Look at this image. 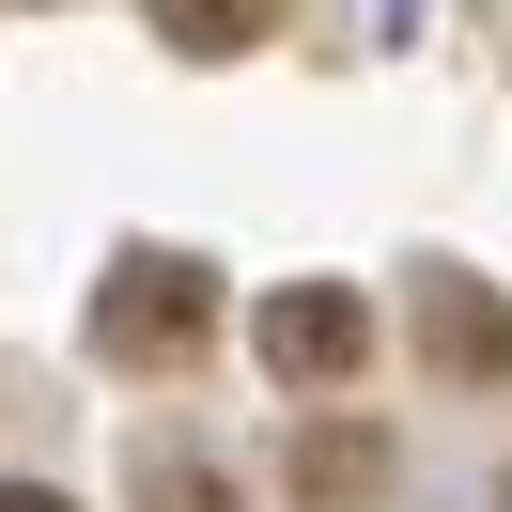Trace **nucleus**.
<instances>
[{"mask_svg":"<svg viewBox=\"0 0 512 512\" xmlns=\"http://www.w3.org/2000/svg\"><path fill=\"white\" fill-rule=\"evenodd\" d=\"M202 342H218V280H202L187 249H125L94 280V357L109 373H187Z\"/></svg>","mask_w":512,"mask_h":512,"instance_id":"obj_1","label":"nucleus"},{"mask_svg":"<svg viewBox=\"0 0 512 512\" xmlns=\"http://www.w3.org/2000/svg\"><path fill=\"white\" fill-rule=\"evenodd\" d=\"M249 342H264V373H280V388H342L357 357H373V311H357L342 280H280V295L249 311Z\"/></svg>","mask_w":512,"mask_h":512,"instance_id":"obj_2","label":"nucleus"},{"mask_svg":"<svg viewBox=\"0 0 512 512\" xmlns=\"http://www.w3.org/2000/svg\"><path fill=\"white\" fill-rule=\"evenodd\" d=\"M419 357H435V373H512V295L419 280Z\"/></svg>","mask_w":512,"mask_h":512,"instance_id":"obj_3","label":"nucleus"},{"mask_svg":"<svg viewBox=\"0 0 512 512\" xmlns=\"http://www.w3.org/2000/svg\"><path fill=\"white\" fill-rule=\"evenodd\" d=\"M140 16H156L187 63H233V47H264V32H280V0H140Z\"/></svg>","mask_w":512,"mask_h":512,"instance_id":"obj_4","label":"nucleus"},{"mask_svg":"<svg viewBox=\"0 0 512 512\" xmlns=\"http://www.w3.org/2000/svg\"><path fill=\"white\" fill-rule=\"evenodd\" d=\"M373 466H388L373 435H311V450H295V497H357V481H373Z\"/></svg>","mask_w":512,"mask_h":512,"instance_id":"obj_5","label":"nucleus"},{"mask_svg":"<svg viewBox=\"0 0 512 512\" xmlns=\"http://www.w3.org/2000/svg\"><path fill=\"white\" fill-rule=\"evenodd\" d=\"M0 512H78V497H47V481H0Z\"/></svg>","mask_w":512,"mask_h":512,"instance_id":"obj_6","label":"nucleus"}]
</instances>
